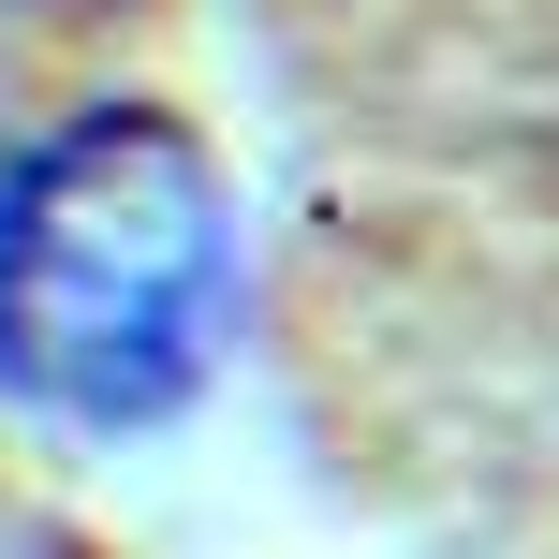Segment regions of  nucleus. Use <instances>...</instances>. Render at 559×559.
<instances>
[{
  "instance_id": "obj_1",
  "label": "nucleus",
  "mask_w": 559,
  "mask_h": 559,
  "mask_svg": "<svg viewBox=\"0 0 559 559\" xmlns=\"http://www.w3.org/2000/svg\"><path fill=\"white\" fill-rule=\"evenodd\" d=\"M236 309V206L192 118L88 104L0 163V383L59 427H163Z\"/></svg>"
}]
</instances>
